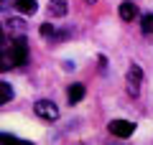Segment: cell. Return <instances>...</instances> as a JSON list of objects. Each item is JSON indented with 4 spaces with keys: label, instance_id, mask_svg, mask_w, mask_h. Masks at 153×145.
<instances>
[{
    "label": "cell",
    "instance_id": "obj_1",
    "mask_svg": "<svg viewBox=\"0 0 153 145\" xmlns=\"http://www.w3.org/2000/svg\"><path fill=\"white\" fill-rule=\"evenodd\" d=\"M28 59V41L23 36H16L8 46L0 48V71H10L16 66L26 64Z\"/></svg>",
    "mask_w": 153,
    "mask_h": 145
},
{
    "label": "cell",
    "instance_id": "obj_2",
    "mask_svg": "<svg viewBox=\"0 0 153 145\" xmlns=\"http://www.w3.org/2000/svg\"><path fill=\"white\" fill-rule=\"evenodd\" d=\"M33 112H36L41 120H46V122H54V120H59V107H56L51 99H38V102L33 104Z\"/></svg>",
    "mask_w": 153,
    "mask_h": 145
},
{
    "label": "cell",
    "instance_id": "obj_3",
    "mask_svg": "<svg viewBox=\"0 0 153 145\" xmlns=\"http://www.w3.org/2000/svg\"><path fill=\"white\" fill-rule=\"evenodd\" d=\"M140 81H143V71L138 64H133L130 69H128V94L130 97H138V92H140Z\"/></svg>",
    "mask_w": 153,
    "mask_h": 145
},
{
    "label": "cell",
    "instance_id": "obj_4",
    "mask_svg": "<svg viewBox=\"0 0 153 145\" xmlns=\"http://www.w3.org/2000/svg\"><path fill=\"white\" fill-rule=\"evenodd\" d=\"M107 130L112 135H117V138H130V135L135 132V125H133L130 120H112V122L107 125Z\"/></svg>",
    "mask_w": 153,
    "mask_h": 145
},
{
    "label": "cell",
    "instance_id": "obj_5",
    "mask_svg": "<svg viewBox=\"0 0 153 145\" xmlns=\"http://www.w3.org/2000/svg\"><path fill=\"white\" fill-rule=\"evenodd\" d=\"M66 99H69L71 104L82 102V99H84V84H79V81H76V84H71L69 92H66Z\"/></svg>",
    "mask_w": 153,
    "mask_h": 145
},
{
    "label": "cell",
    "instance_id": "obj_6",
    "mask_svg": "<svg viewBox=\"0 0 153 145\" xmlns=\"http://www.w3.org/2000/svg\"><path fill=\"white\" fill-rule=\"evenodd\" d=\"M16 10L23 13V16H33L38 10V3L36 0H16Z\"/></svg>",
    "mask_w": 153,
    "mask_h": 145
},
{
    "label": "cell",
    "instance_id": "obj_7",
    "mask_svg": "<svg viewBox=\"0 0 153 145\" xmlns=\"http://www.w3.org/2000/svg\"><path fill=\"white\" fill-rule=\"evenodd\" d=\"M135 16H138V5H135V3H130V0L120 3V18H123V21H133Z\"/></svg>",
    "mask_w": 153,
    "mask_h": 145
},
{
    "label": "cell",
    "instance_id": "obj_8",
    "mask_svg": "<svg viewBox=\"0 0 153 145\" xmlns=\"http://www.w3.org/2000/svg\"><path fill=\"white\" fill-rule=\"evenodd\" d=\"M49 8H51V13H54L56 18H64L66 10H69V3H66V0H49Z\"/></svg>",
    "mask_w": 153,
    "mask_h": 145
},
{
    "label": "cell",
    "instance_id": "obj_9",
    "mask_svg": "<svg viewBox=\"0 0 153 145\" xmlns=\"http://www.w3.org/2000/svg\"><path fill=\"white\" fill-rule=\"evenodd\" d=\"M0 145H33L31 140H21L16 135H8V132H0Z\"/></svg>",
    "mask_w": 153,
    "mask_h": 145
},
{
    "label": "cell",
    "instance_id": "obj_10",
    "mask_svg": "<svg viewBox=\"0 0 153 145\" xmlns=\"http://www.w3.org/2000/svg\"><path fill=\"white\" fill-rule=\"evenodd\" d=\"M13 99V87L5 84V81H0V104H5Z\"/></svg>",
    "mask_w": 153,
    "mask_h": 145
},
{
    "label": "cell",
    "instance_id": "obj_11",
    "mask_svg": "<svg viewBox=\"0 0 153 145\" xmlns=\"http://www.w3.org/2000/svg\"><path fill=\"white\" fill-rule=\"evenodd\" d=\"M140 28L146 36H153V13H148V16L140 18Z\"/></svg>",
    "mask_w": 153,
    "mask_h": 145
},
{
    "label": "cell",
    "instance_id": "obj_12",
    "mask_svg": "<svg viewBox=\"0 0 153 145\" xmlns=\"http://www.w3.org/2000/svg\"><path fill=\"white\" fill-rule=\"evenodd\" d=\"M8 26H10V31H16L18 36H23V21H21V18H10Z\"/></svg>",
    "mask_w": 153,
    "mask_h": 145
},
{
    "label": "cell",
    "instance_id": "obj_13",
    "mask_svg": "<svg viewBox=\"0 0 153 145\" xmlns=\"http://www.w3.org/2000/svg\"><path fill=\"white\" fill-rule=\"evenodd\" d=\"M41 36H44V38H49V36L54 38L56 36V28L51 26V23H44V26H41Z\"/></svg>",
    "mask_w": 153,
    "mask_h": 145
},
{
    "label": "cell",
    "instance_id": "obj_14",
    "mask_svg": "<svg viewBox=\"0 0 153 145\" xmlns=\"http://www.w3.org/2000/svg\"><path fill=\"white\" fill-rule=\"evenodd\" d=\"M8 5H10V0H0V10H5Z\"/></svg>",
    "mask_w": 153,
    "mask_h": 145
},
{
    "label": "cell",
    "instance_id": "obj_15",
    "mask_svg": "<svg viewBox=\"0 0 153 145\" xmlns=\"http://www.w3.org/2000/svg\"><path fill=\"white\" fill-rule=\"evenodd\" d=\"M84 3H89V5H94V3H97V0H84Z\"/></svg>",
    "mask_w": 153,
    "mask_h": 145
},
{
    "label": "cell",
    "instance_id": "obj_16",
    "mask_svg": "<svg viewBox=\"0 0 153 145\" xmlns=\"http://www.w3.org/2000/svg\"><path fill=\"white\" fill-rule=\"evenodd\" d=\"M0 46H3V28H0Z\"/></svg>",
    "mask_w": 153,
    "mask_h": 145
},
{
    "label": "cell",
    "instance_id": "obj_17",
    "mask_svg": "<svg viewBox=\"0 0 153 145\" xmlns=\"http://www.w3.org/2000/svg\"><path fill=\"white\" fill-rule=\"evenodd\" d=\"M79 145H82V143H79Z\"/></svg>",
    "mask_w": 153,
    "mask_h": 145
}]
</instances>
